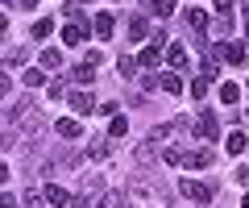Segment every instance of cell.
Wrapping results in <instances>:
<instances>
[{
	"mask_svg": "<svg viewBox=\"0 0 249 208\" xmlns=\"http://www.w3.org/2000/svg\"><path fill=\"white\" fill-rule=\"evenodd\" d=\"M42 67H46V71L62 67V50H58V46H46V50H42Z\"/></svg>",
	"mask_w": 249,
	"mask_h": 208,
	"instance_id": "12",
	"label": "cell"
},
{
	"mask_svg": "<svg viewBox=\"0 0 249 208\" xmlns=\"http://www.w3.org/2000/svg\"><path fill=\"white\" fill-rule=\"evenodd\" d=\"M178 188H183V196L191 200V204H208V200L216 196V183H199V179H183Z\"/></svg>",
	"mask_w": 249,
	"mask_h": 208,
	"instance_id": "3",
	"label": "cell"
},
{
	"mask_svg": "<svg viewBox=\"0 0 249 208\" xmlns=\"http://www.w3.org/2000/svg\"><path fill=\"white\" fill-rule=\"evenodd\" d=\"M162 92L178 96V92H183V79H178V75H162Z\"/></svg>",
	"mask_w": 249,
	"mask_h": 208,
	"instance_id": "24",
	"label": "cell"
},
{
	"mask_svg": "<svg viewBox=\"0 0 249 208\" xmlns=\"http://www.w3.org/2000/svg\"><path fill=\"white\" fill-rule=\"evenodd\" d=\"M91 25H96V38H100V42H108V38H112V29H116V21H112V13H96V21H91Z\"/></svg>",
	"mask_w": 249,
	"mask_h": 208,
	"instance_id": "7",
	"label": "cell"
},
{
	"mask_svg": "<svg viewBox=\"0 0 249 208\" xmlns=\"http://www.w3.org/2000/svg\"><path fill=\"white\" fill-rule=\"evenodd\" d=\"M212 163H216V150H212V146H199V150L183 154V167H187V171H204V167H212Z\"/></svg>",
	"mask_w": 249,
	"mask_h": 208,
	"instance_id": "4",
	"label": "cell"
},
{
	"mask_svg": "<svg viewBox=\"0 0 249 208\" xmlns=\"http://www.w3.org/2000/svg\"><path fill=\"white\" fill-rule=\"evenodd\" d=\"M145 29H150V25H145V17H133V21H129V38H133V42H142Z\"/></svg>",
	"mask_w": 249,
	"mask_h": 208,
	"instance_id": "22",
	"label": "cell"
},
{
	"mask_svg": "<svg viewBox=\"0 0 249 208\" xmlns=\"http://www.w3.org/2000/svg\"><path fill=\"white\" fill-rule=\"evenodd\" d=\"M46 200H50L54 208H62V204H71V196H67V191H62L58 183H46Z\"/></svg>",
	"mask_w": 249,
	"mask_h": 208,
	"instance_id": "10",
	"label": "cell"
},
{
	"mask_svg": "<svg viewBox=\"0 0 249 208\" xmlns=\"http://www.w3.org/2000/svg\"><path fill=\"white\" fill-rule=\"evenodd\" d=\"M50 34H54V21H50V17L34 21V38H50Z\"/></svg>",
	"mask_w": 249,
	"mask_h": 208,
	"instance_id": "26",
	"label": "cell"
},
{
	"mask_svg": "<svg viewBox=\"0 0 249 208\" xmlns=\"http://www.w3.org/2000/svg\"><path fill=\"white\" fill-rule=\"evenodd\" d=\"M124 196L133 200V208H170V191L162 188L158 175H133Z\"/></svg>",
	"mask_w": 249,
	"mask_h": 208,
	"instance_id": "1",
	"label": "cell"
},
{
	"mask_svg": "<svg viewBox=\"0 0 249 208\" xmlns=\"http://www.w3.org/2000/svg\"><path fill=\"white\" fill-rule=\"evenodd\" d=\"M245 146H249V137H245V133H229V142H224V150H229V154H241Z\"/></svg>",
	"mask_w": 249,
	"mask_h": 208,
	"instance_id": "18",
	"label": "cell"
},
{
	"mask_svg": "<svg viewBox=\"0 0 249 208\" xmlns=\"http://www.w3.org/2000/svg\"><path fill=\"white\" fill-rule=\"evenodd\" d=\"M166 63L170 67H187V46H170V50H166Z\"/></svg>",
	"mask_w": 249,
	"mask_h": 208,
	"instance_id": "17",
	"label": "cell"
},
{
	"mask_svg": "<svg viewBox=\"0 0 249 208\" xmlns=\"http://www.w3.org/2000/svg\"><path fill=\"white\" fill-rule=\"evenodd\" d=\"M216 58H224V63L241 67V63L249 58V46H241V42H220V46H216Z\"/></svg>",
	"mask_w": 249,
	"mask_h": 208,
	"instance_id": "5",
	"label": "cell"
},
{
	"mask_svg": "<svg viewBox=\"0 0 249 208\" xmlns=\"http://www.w3.org/2000/svg\"><path fill=\"white\" fill-rule=\"evenodd\" d=\"M245 88H249V79H245Z\"/></svg>",
	"mask_w": 249,
	"mask_h": 208,
	"instance_id": "39",
	"label": "cell"
},
{
	"mask_svg": "<svg viewBox=\"0 0 249 208\" xmlns=\"http://www.w3.org/2000/svg\"><path fill=\"white\" fill-rule=\"evenodd\" d=\"M62 42L83 46V42H88V29H83V25H67V29H62Z\"/></svg>",
	"mask_w": 249,
	"mask_h": 208,
	"instance_id": "11",
	"label": "cell"
},
{
	"mask_svg": "<svg viewBox=\"0 0 249 208\" xmlns=\"http://www.w3.org/2000/svg\"><path fill=\"white\" fill-rule=\"evenodd\" d=\"M54 129H58V137H79V133H83L75 117H58V121H54Z\"/></svg>",
	"mask_w": 249,
	"mask_h": 208,
	"instance_id": "9",
	"label": "cell"
},
{
	"mask_svg": "<svg viewBox=\"0 0 249 208\" xmlns=\"http://www.w3.org/2000/svg\"><path fill=\"white\" fill-rule=\"evenodd\" d=\"M162 158H166L170 167H183V150H178V146H166V150H162Z\"/></svg>",
	"mask_w": 249,
	"mask_h": 208,
	"instance_id": "27",
	"label": "cell"
},
{
	"mask_svg": "<svg viewBox=\"0 0 249 208\" xmlns=\"http://www.w3.org/2000/svg\"><path fill=\"white\" fill-rule=\"evenodd\" d=\"M158 58H162V46H145L142 55H137V63L142 67H158Z\"/></svg>",
	"mask_w": 249,
	"mask_h": 208,
	"instance_id": "14",
	"label": "cell"
},
{
	"mask_svg": "<svg viewBox=\"0 0 249 208\" xmlns=\"http://www.w3.org/2000/svg\"><path fill=\"white\" fill-rule=\"evenodd\" d=\"M96 208H124V191H104V200Z\"/></svg>",
	"mask_w": 249,
	"mask_h": 208,
	"instance_id": "19",
	"label": "cell"
},
{
	"mask_svg": "<svg viewBox=\"0 0 249 208\" xmlns=\"http://www.w3.org/2000/svg\"><path fill=\"white\" fill-rule=\"evenodd\" d=\"M67 104H71L79 117H91V113H100V104L88 96V92H71V96H67Z\"/></svg>",
	"mask_w": 249,
	"mask_h": 208,
	"instance_id": "6",
	"label": "cell"
},
{
	"mask_svg": "<svg viewBox=\"0 0 249 208\" xmlns=\"http://www.w3.org/2000/svg\"><path fill=\"white\" fill-rule=\"evenodd\" d=\"M208 83H212V79H204V75H199V79H191V96H204V92H208Z\"/></svg>",
	"mask_w": 249,
	"mask_h": 208,
	"instance_id": "31",
	"label": "cell"
},
{
	"mask_svg": "<svg viewBox=\"0 0 249 208\" xmlns=\"http://www.w3.org/2000/svg\"><path fill=\"white\" fill-rule=\"evenodd\" d=\"M100 188H104L100 175H83V179H79V196H91V191H100Z\"/></svg>",
	"mask_w": 249,
	"mask_h": 208,
	"instance_id": "15",
	"label": "cell"
},
{
	"mask_svg": "<svg viewBox=\"0 0 249 208\" xmlns=\"http://www.w3.org/2000/svg\"><path fill=\"white\" fill-rule=\"evenodd\" d=\"M229 34H232V17L220 13V17L212 21V38H216V42H229Z\"/></svg>",
	"mask_w": 249,
	"mask_h": 208,
	"instance_id": "8",
	"label": "cell"
},
{
	"mask_svg": "<svg viewBox=\"0 0 249 208\" xmlns=\"http://www.w3.org/2000/svg\"><path fill=\"white\" fill-rule=\"evenodd\" d=\"M232 4H237V0H216V9H220V13H229Z\"/></svg>",
	"mask_w": 249,
	"mask_h": 208,
	"instance_id": "35",
	"label": "cell"
},
{
	"mask_svg": "<svg viewBox=\"0 0 249 208\" xmlns=\"http://www.w3.org/2000/svg\"><path fill=\"white\" fill-rule=\"evenodd\" d=\"M191 133H196L199 142H216V137H220V121H216V113L204 109V113L196 117V125H191Z\"/></svg>",
	"mask_w": 249,
	"mask_h": 208,
	"instance_id": "2",
	"label": "cell"
},
{
	"mask_svg": "<svg viewBox=\"0 0 249 208\" xmlns=\"http://www.w3.org/2000/svg\"><path fill=\"white\" fill-rule=\"evenodd\" d=\"M187 29H196V34H204V29H208V17H204L199 9H187Z\"/></svg>",
	"mask_w": 249,
	"mask_h": 208,
	"instance_id": "13",
	"label": "cell"
},
{
	"mask_svg": "<svg viewBox=\"0 0 249 208\" xmlns=\"http://www.w3.org/2000/svg\"><path fill=\"white\" fill-rule=\"evenodd\" d=\"M133 154H137V163H154V142H142Z\"/></svg>",
	"mask_w": 249,
	"mask_h": 208,
	"instance_id": "28",
	"label": "cell"
},
{
	"mask_svg": "<svg viewBox=\"0 0 249 208\" xmlns=\"http://www.w3.org/2000/svg\"><path fill=\"white\" fill-rule=\"evenodd\" d=\"M75 4H88V0H75Z\"/></svg>",
	"mask_w": 249,
	"mask_h": 208,
	"instance_id": "38",
	"label": "cell"
},
{
	"mask_svg": "<svg viewBox=\"0 0 249 208\" xmlns=\"http://www.w3.org/2000/svg\"><path fill=\"white\" fill-rule=\"evenodd\" d=\"M245 34H249V21H245ZM245 46H249V38H245Z\"/></svg>",
	"mask_w": 249,
	"mask_h": 208,
	"instance_id": "37",
	"label": "cell"
},
{
	"mask_svg": "<svg viewBox=\"0 0 249 208\" xmlns=\"http://www.w3.org/2000/svg\"><path fill=\"white\" fill-rule=\"evenodd\" d=\"M17 4H21V9H34V4H37V0H17Z\"/></svg>",
	"mask_w": 249,
	"mask_h": 208,
	"instance_id": "36",
	"label": "cell"
},
{
	"mask_svg": "<svg viewBox=\"0 0 249 208\" xmlns=\"http://www.w3.org/2000/svg\"><path fill=\"white\" fill-rule=\"evenodd\" d=\"M108 133H112V137H124V133H129V121H124V117H112V125H108Z\"/></svg>",
	"mask_w": 249,
	"mask_h": 208,
	"instance_id": "29",
	"label": "cell"
},
{
	"mask_svg": "<svg viewBox=\"0 0 249 208\" xmlns=\"http://www.w3.org/2000/svg\"><path fill=\"white\" fill-rule=\"evenodd\" d=\"M116 71H121L124 79H129V75L137 71V58H129V55H121V58H116Z\"/></svg>",
	"mask_w": 249,
	"mask_h": 208,
	"instance_id": "23",
	"label": "cell"
},
{
	"mask_svg": "<svg viewBox=\"0 0 249 208\" xmlns=\"http://www.w3.org/2000/svg\"><path fill=\"white\" fill-rule=\"evenodd\" d=\"M108 150H112L108 142H96V146H88V158H108Z\"/></svg>",
	"mask_w": 249,
	"mask_h": 208,
	"instance_id": "30",
	"label": "cell"
},
{
	"mask_svg": "<svg viewBox=\"0 0 249 208\" xmlns=\"http://www.w3.org/2000/svg\"><path fill=\"white\" fill-rule=\"evenodd\" d=\"M50 200H46V191H25V208H46Z\"/></svg>",
	"mask_w": 249,
	"mask_h": 208,
	"instance_id": "25",
	"label": "cell"
},
{
	"mask_svg": "<svg viewBox=\"0 0 249 208\" xmlns=\"http://www.w3.org/2000/svg\"><path fill=\"white\" fill-rule=\"evenodd\" d=\"M71 208H91V204H88V196H75V200H71Z\"/></svg>",
	"mask_w": 249,
	"mask_h": 208,
	"instance_id": "34",
	"label": "cell"
},
{
	"mask_svg": "<svg viewBox=\"0 0 249 208\" xmlns=\"http://www.w3.org/2000/svg\"><path fill=\"white\" fill-rule=\"evenodd\" d=\"M46 88H50V96H54V100H62V96H71V92L62 88V79H54V83H46Z\"/></svg>",
	"mask_w": 249,
	"mask_h": 208,
	"instance_id": "32",
	"label": "cell"
},
{
	"mask_svg": "<svg viewBox=\"0 0 249 208\" xmlns=\"http://www.w3.org/2000/svg\"><path fill=\"white\" fill-rule=\"evenodd\" d=\"M0 208H17V196H13V191H4V200H0Z\"/></svg>",
	"mask_w": 249,
	"mask_h": 208,
	"instance_id": "33",
	"label": "cell"
},
{
	"mask_svg": "<svg viewBox=\"0 0 249 208\" xmlns=\"http://www.w3.org/2000/svg\"><path fill=\"white\" fill-rule=\"evenodd\" d=\"M25 83H29V88H42V83H46V67H29V71H25Z\"/></svg>",
	"mask_w": 249,
	"mask_h": 208,
	"instance_id": "20",
	"label": "cell"
},
{
	"mask_svg": "<svg viewBox=\"0 0 249 208\" xmlns=\"http://www.w3.org/2000/svg\"><path fill=\"white\" fill-rule=\"evenodd\" d=\"M175 13V0H150V17H170Z\"/></svg>",
	"mask_w": 249,
	"mask_h": 208,
	"instance_id": "16",
	"label": "cell"
},
{
	"mask_svg": "<svg viewBox=\"0 0 249 208\" xmlns=\"http://www.w3.org/2000/svg\"><path fill=\"white\" fill-rule=\"evenodd\" d=\"M245 117H249V109H245Z\"/></svg>",
	"mask_w": 249,
	"mask_h": 208,
	"instance_id": "40",
	"label": "cell"
},
{
	"mask_svg": "<svg viewBox=\"0 0 249 208\" xmlns=\"http://www.w3.org/2000/svg\"><path fill=\"white\" fill-rule=\"evenodd\" d=\"M220 100H224V104H237V100H241V88H237V83H220Z\"/></svg>",
	"mask_w": 249,
	"mask_h": 208,
	"instance_id": "21",
	"label": "cell"
}]
</instances>
